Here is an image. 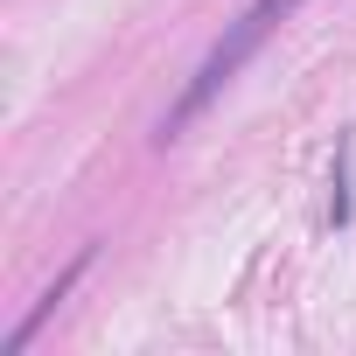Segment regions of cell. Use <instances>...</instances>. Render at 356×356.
Instances as JSON below:
<instances>
[{"mask_svg":"<svg viewBox=\"0 0 356 356\" xmlns=\"http://www.w3.org/2000/svg\"><path fill=\"white\" fill-rule=\"evenodd\" d=\"M293 8H300V0H252V8H245V15L224 29V42L203 56V70L189 77L182 105L161 119V140H175V133H182V126H189V119H196V112H203V105H210V98H217V91H224V84H231V77L252 63V56H259V42H266V35H273V29H280Z\"/></svg>","mask_w":356,"mask_h":356,"instance_id":"6da1fadb","label":"cell"}]
</instances>
